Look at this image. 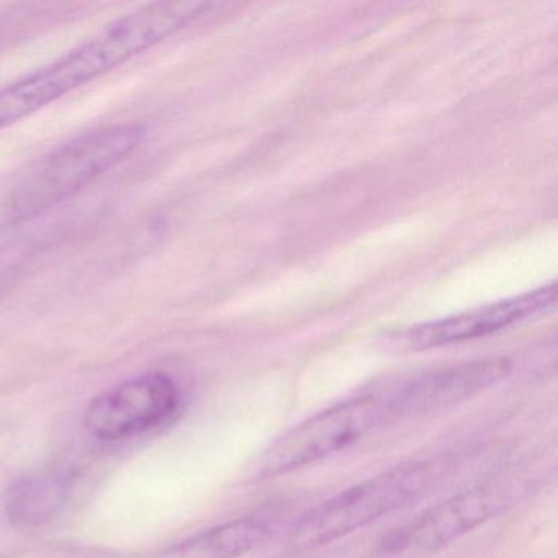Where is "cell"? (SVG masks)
<instances>
[{
    "label": "cell",
    "mask_w": 558,
    "mask_h": 558,
    "mask_svg": "<svg viewBox=\"0 0 558 558\" xmlns=\"http://www.w3.org/2000/svg\"><path fill=\"white\" fill-rule=\"evenodd\" d=\"M214 9L208 2H155L117 19L53 63L0 89V130L151 50Z\"/></svg>",
    "instance_id": "1"
},
{
    "label": "cell",
    "mask_w": 558,
    "mask_h": 558,
    "mask_svg": "<svg viewBox=\"0 0 558 558\" xmlns=\"http://www.w3.org/2000/svg\"><path fill=\"white\" fill-rule=\"evenodd\" d=\"M146 126L117 123L83 133L38 159L12 187L9 211L27 220L83 191L140 148Z\"/></svg>",
    "instance_id": "2"
},
{
    "label": "cell",
    "mask_w": 558,
    "mask_h": 558,
    "mask_svg": "<svg viewBox=\"0 0 558 558\" xmlns=\"http://www.w3.org/2000/svg\"><path fill=\"white\" fill-rule=\"evenodd\" d=\"M433 480L427 463L397 466L364 480L306 512L290 532V545L313 550L339 541L417 501Z\"/></svg>",
    "instance_id": "3"
},
{
    "label": "cell",
    "mask_w": 558,
    "mask_h": 558,
    "mask_svg": "<svg viewBox=\"0 0 558 558\" xmlns=\"http://www.w3.org/2000/svg\"><path fill=\"white\" fill-rule=\"evenodd\" d=\"M391 421L393 416L380 391L341 401L313 414L270 444L253 463L251 475L254 480L289 475L354 446Z\"/></svg>",
    "instance_id": "4"
},
{
    "label": "cell",
    "mask_w": 558,
    "mask_h": 558,
    "mask_svg": "<svg viewBox=\"0 0 558 558\" xmlns=\"http://www.w3.org/2000/svg\"><path fill=\"white\" fill-rule=\"evenodd\" d=\"M179 400L178 385L168 375H140L93 400L84 426L97 439H125L165 423L178 410Z\"/></svg>",
    "instance_id": "5"
},
{
    "label": "cell",
    "mask_w": 558,
    "mask_h": 558,
    "mask_svg": "<svg viewBox=\"0 0 558 558\" xmlns=\"http://www.w3.org/2000/svg\"><path fill=\"white\" fill-rule=\"evenodd\" d=\"M512 364L506 357H489L466 362L453 367L417 374L395 387L381 390L391 416H420L437 413L462 403L488 388L495 387L511 374Z\"/></svg>",
    "instance_id": "6"
},
{
    "label": "cell",
    "mask_w": 558,
    "mask_h": 558,
    "mask_svg": "<svg viewBox=\"0 0 558 558\" xmlns=\"http://www.w3.org/2000/svg\"><path fill=\"white\" fill-rule=\"evenodd\" d=\"M555 300H557V287L551 282L512 299L499 300L459 315L414 326L395 341L403 351H427V349L446 348V345L485 338L522 319L531 318L537 313L547 312L555 305Z\"/></svg>",
    "instance_id": "7"
},
{
    "label": "cell",
    "mask_w": 558,
    "mask_h": 558,
    "mask_svg": "<svg viewBox=\"0 0 558 558\" xmlns=\"http://www.w3.org/2000/svg\"><path fill=\"white\" fill-rule=\"evenodd\" d=\"M505 506V496L495 488L482 486L459 493L427 509L393 544L423 551L439 550L495 518Z\"/></svg>",
    "instance_id": "8"
},
{
    "label": "cell",
    "mask_w": 558,
    "mask_h": 558,
    "mask_svg": "<svg viewBox=\"0 0 558 558\" xmlns=\"http://www.w3.org/2000/svg\"><path fill=\"white\" fill-rule=\"evenodd\" d=\"M71 478L60 470H41L22 476L8 489L5 511L19 527L47 524L66 505Z\"/></svg>",
    "instance_id": "9"
},
{
    "label": "cell",
    "mask_w": 558,
    "mask_h": 558,
    "mask_svg": "<svg viewBox=\"0 0 558 558\" xmlns=\"http://www.w3.org/2000/svg\"><path fill=\"white\" fill-rule=\"evenodd\" d=\"M269 534V522L264 519H234L187 538L159 558H241L263 544Z\"/></svg>",
    "instance_id": "10"
}]
</instances>
